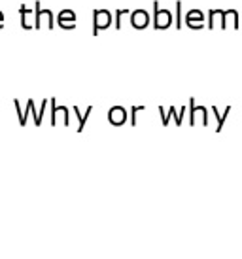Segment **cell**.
I'll return each mask as SVG.
<instances>
[{
	"instance_id": "cell-2",
	"label": "cell",
	"mask_w": 242,
	"mask_h": 259,
	"mask_svg": "<svg viewBox=\"0 0 242 259\" xmlns=\"http://www.w3.org/2000/svg\"><path fill=\"white\" fill-rule=\"evenodd\" d=\"M172 23V14L169 10L159 8V0H153V29L165 30L169 29Z\"/></svg>"
},
{
	"instance_id": "cell-6",
	"label": "cell",
	"mask_w": 242,
	"mask_h": 259,
	"mask_svg": "<svg viewBox=\"0 0 242 259\" xmlns=\"http://www.w3.org/2000/svg\"><path fill=\"white\" fill-rule=\"evenodd\" d=\"M185 112H187V108H185V106H184V108H180V110H176L174 106H171V108H163V106H159V115H161V121H163V125H169L172 117L176 119V125H182Z\"/></svg>"
},
{
	"instance_id": "cell-14",
	"label": "cell",
	"mask_w": 242,
	"mask_h": 259,
	"mask_svg": "<svg viewBox=\"0 0 242 259\" xmlns=\"http://www.w3.org/2000/svg\"><path fill=\"white\" fill-rule=\"evenodd\" d=\"M72 112L76 114V117H78V133H82L84 131V127H86L87 119H89V115L93 114V106H89V108L82 114V110L78 108V106H72Z\"/></svg>"
},
{
	"instance_id": "cell-16",
	"label": "cell",
	"mask_w": 242,
	"mask_h": 259,
	"mask_svg": "<svg viewBox=\"0 0 242 259\" xmlns=\"http://www.w3.org/2000/svg\"><path fill=\"white\" fill-rule=\"evenodd\" d=\"M174 10H176V29H182L184 27V15H182V2H176L174 4Z\"/></svg>"
},
{
	"instance_id": "cell-5",
	"label": "cell",
	"mask_w": 242,
	"mask_h": 259,
	"mask_svg": "<svg viewBox=\"0 0 242 259\" xmlns=\"http://www.w3.org/2000/svg\"><path fill=\"white\" fill-rule=\"evenodd\" d=\"M189 123L191 125H208V108L205 106H197L195 99L189 101Z\"/></svg>"
},
{
	"instance_id": "cell-15",
	"label": "cell",
	"mask_w": 242,
	"mask_h": 259,
	"mask_svg": "<svg viewBox=\"0 0 242 259\" xmlns=\"http://www.w3.org/2000/svg\"><path fill=\"white\" fill-rule=\"evenodd\" d=\"M221 23V10H210L208 12V29H218Z\"/></svg>"
},
{
	"instance_id": "cell-20",
	"label": "cell",
	"mask_w": 242,
	"mask_h": 259,
	"mask_svg": "<svg viewBox=\"0 0 242 259\" xmlns=\"http://www.w3.org/2000/svg\"><path fill=\"white\" fill-rule=\"evenodd\" d=\"M0 29H4V14L0 12Z\"/></svg>"
},
{
	"instance_id": "cell-12",
	"label": "cell",
	"mask_w": 242,
	"mask_h": 259,
	"mask_svg": "<svg viewBox=\"0 0 242 259\" xmlns=\"http://www.w3.org/2000/svg\"><path fill=\"white\" fill-rule=\"evenodd\" d=\"M231 110H233L231 106H227V108H223V110H220L218 106H212V108H210V112L216 115V123H218L216 131H218V133H220V131H223V125H225V121H227Z\"/></svg>"
},
{
	"instance_id": "cell-9",
	"label": "cell",
	"mask_w": 242,
	"mask_h": 259,
	"mask_svg": "<svg viewBox=\"0 0 242 259\" xmlns=\"http://www.w3.org/2000/svg\"><path fill=\"white\" fill-rule=\"evenodd\" d=\"M57 23L61 29L74 30L76 29V14L72 10H61L57 14Z\"/></svg>"
},
{
	"instance_id": "cell-1",
	"label": "cell",
	"mask_w": 242,
	"mask_h": 259,
	"mask_svg": "<svg viewBox=\"0 0 242 259\" xmlns=\"http://www.w3.org/2000/svg\"><path fill=\"white\" fill-rule=\"evenodd\" d=\"M34 29H53V12L51 10H44L40 2H34Z\"/></svg>"
},
{
	"instance_id": "cell-11",
	"label": "cell",
	"mask_w": 242,
	"mask_h": 259,
	"mask_svg": "<svg viewBox=\"0 0 242 259\" xmlns=\"http://www.w3.org/2000/svg\"><path fill=\"white\" fill-rule=\"evenodd\" d=\"M108 121L115 125V127L123 125V123L127 121V110L123 108V106H112V108L108 110Z\"/></svg>"
},
{
	"instance_id": "cell-8",
	"label": "cell",
	"mask_w": 242,
	"mask_h": 259,
	"mask_svg": "<svg viewBox=\"0 0 242 259\" xmlns=\"http://www.w3.org/2000/svg\"><path fill=\"white\" fill-rule=\"evenodd\" d=\"M131 25L135 27V29H138V30H142V29H146L148 25H150V14L146 12V10H135V12H131Z\"/></svg>"
},
{
	"instance_id": "cell-4",
	"label": "cell",
	"mask_w": 242,
	"mask_h": 259,
	"mask_svg": "<svg viewBox=\"0 0 242 259\" xmlns=\"http://www.w3.org/2000/svg\"><path fill=\"white\" fill-rule=\"evenodd\" d=\"M51 104V115H50V123L51 125H57L59 121L63 123V125H70V115H68V108L66 106H57V101H55V97L50 101Z\"/></svg>"
},
{
	"instance_id": "cell-3",
	"label": "cell",
	"mask_w": 242,
	"mask_h": 259,
	"mask_svg": "<svg viewBox=\"0 0 242 259\" xmlns=\"http://www.w3.org/2000/svg\"><path fill=\"white\" fill-rule=\"evenodd\" d=\"M112 25V14L108 10H93V34L97 36L100 30Z\"/></svg>"
},
{
	"instance_id": "cell-19",
	"label": "cell",
	"mask_w": 242,
	"mask_h": 259,
	"mask_svg": "<svg viewBox=\"0 0 242 259\" xmlns=\"http://www.w3.org/2000/svg\"><path fill=\"white\" fill-rule=\"evenodd\" d=\"M32 106H34V101H32V99H30V101H27V110H23V119L19 121V125H25V123H27V119H29Z\"/></svg>"
},
{
	"instance_id": "cell-17",
	"label": "cell",
	"mask_w": 242,
	"mask_h": 259,
	"mask_svg": "<svg viewBox=\"0 0 242 259\" xmlns=\"http://www.w3.org/2000/svg\"><path fill=\"white\" fill-rule=\"evenodd\" d=\"M127 15H131L129 10H115V29H121L123 17H127Z\"/></svg>"
},
{
	"instance_id": "cell-13",
	"label": "cell",
	"mask_w": 242,
	"mask_h": 259,
	"mask_svg": "<svg viewBox=\"0 0 242 259\" xmlns=\"http://www.w3.org/2000/svg\"><path fill=\"white\" fill-rule=\"evenodd\" d=\"M19 14H21V27L25 30L34 29V19H32V12L27 6L19 8Z\"/></svg>"
},
{
	"instance_id": "cell-10",
	"label": "cell",
	"mask_w": 242,
	"mask_h": 259,
	"mask_svg": "<svg viewBox=\"0 0 242 259\" xmlns=\"http://www.w3.org/2000/svg\"><path fill=\"white\" fill-rule=\"evenodd\" d=\"M221 29H238V12L236 10H221Z\"/></svg>"
},
{
	"instance_id": "cell-18",
	"label": "cell",
	"mask_w": 242,
	"mask_h": 259,
	"mask_svg": "<svg viewBox=\"0 0 242 259\" xmlns=\"http://www.w3.org/2000/svg\"><path fill=\"white\" fill-rule=\"evenodd\" d=\"M144 110H146L144 106H133V108H131V125H133V127L138 123V114L144 112Z\"/></svg>"
},
{
	"instance_id": "cell-7",
	"label": "cell",
	"mask_w": 242,
	"mask_h": 259,
	"mask_svg": "<svg viewBox=\"0 0 242 259\" xmlns=\"http://www.w3.org/2000/svg\"><path fill=\"white\" fill-rule=\"evenodd\" d=\"M185 25L193 30H200L205 27V14L200 12V10H189L187 14H185Z\"/></svg>"
}]
</instances>
